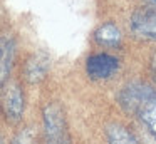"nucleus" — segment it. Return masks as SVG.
Segmentation results:
<instances>
[{"instance_id":"11","label":"nucleus","mask_w":156,"mask_h":144,"mask_svg":"<svg viewBox=\"0 0 156 144\" xmlns=\"http://www.w3.org/2000/svg\"><path fill=\"white\" fill-rule=\"evenodd\" d=\"M146 3H149V5L153 7V9H156V0H144Z\"/></svg>"},{"instance_id":"3","label":"nucleus","mask_w":156,"mask_h":144,"mask_svg":"<svg viewBox=\"0 0 156 144\" xmlns=\"http://www.w3.org/2000/svg\"><path fill=\"white\" fill-rule=\"evenodd\" d=\"M24 90L19 82H12L5 87L2 94V109L9 122L15 124L22 119L24 114Z\"/></svg>"},{"instance_id":"13","label":"nucleus","mask_w":156,"mask_h":144,"mask_svg":"<svg viewBox=\"0 0 156 144\" xmlns=\"http://www.w3.org/2000/svg\"><path fill=\"white\" fill-rule=\"evenodd\" d=\"M0 144H2V142H0Z\"/></svg>"},{"instance_id":"12","label":"nucleus","mask_w":156,"mask_h":144,"mask_svg":"<svg viewBox=\"0 0 156 144\" xmlns=\"http://www.w3.org/2000/svg\"><path fill=\"white\" fill-rule=\"evenodd\" d=\"M153 72H154V77H156V55L153 57Z\"/></svg>"},{"instance_id":"1","label":"nucleus","mask_w":156,"mask_h":144,"mask_svg":"<svg viewBox=\"0 0 156 144\" xmlns=\"http://www.w3.org/2000/svg\"><path fill=\"white\" fill-rule=\"evenodd\" d=\"M119 104L156 137V90L146 84H129L119 92Z\"/></svg>"},{"instance_id":"9","label":"nucleus","mask_w":156,"mask_h":144,"mask_svg":"<svg viewBox=\"0 0 156 144\" xmlns=\"http://www.w3.org/2000/svg\"><path fill=\"white\" fill-rule=\"evenodd\" d=\"M106 137L109 144H139L138 139L126 129L124 126L119 124H111L106 129Z\"/></svg>"},{"instance_id":"10","label":"nucleus","mask_w":156,"mask_h":144,"mask_svg":"<svg viewBox=\"0 0 156 144\" xmlns=\"http://www.w3.org/2000/svg\"><path fill=\"white\" fill-rule=\"evenodd\" d=\"M12 144H39L37 142V134H35L34 129L27 127V129L20 131V132L14 137Z\"/></svg>"},{"instance_id":"5","label":"nucleus","mask_w":156,"mask_h":144,"mask_svg":"<svg viewBox=\"0 0 156 144\" xmlns=\"http://www.w3.org/2000/svg\"><path fill=\"white\" fill-rule=\"evenodd\" d=\"M131 29L143 39L156 40V9H138L131 17Z\"/></svg>"},{"instance_id":"4","label":"nucleus","mask_w":156,"mask_h":144,"mask_svg":"<svg viewBox=\"0 0 156 144\" xmlns=\"http://www.w3.org/2000/svg\"><path fill=\"white\" fill-rule=\"evenodd\" d=\"M119 69V60L109 54H94L86 60V72L94 80H104L112 77Z\"/></svg>"},{"instance_id":"6","label":"nucleus","mask_w":156,"mask_h":144,"mask_svg":"<svg viewBox=\"0 0 156 144\" xmlns=\"http://www.w3.org/2000/svg\"><path fill=\"white\" fill-rule=\"evenodd\" d=\"M51 69V59L45 52H35L27 59L24 65V79L29 84H39L45 79Z\"/></svg>"},{"instance_id":"7","label":"nucleus","mask_w":156,"mask_h":144,"mask_svg":"<svg viewBox=\"0 0 156 144\" xmlns=\"http://www.w3.org/2000/svg\"><path fill=\"white\" fill-rule=\"evenodd\" d=\"M15 59V42L10 37L0 39V84L7 80Z\"/></svg>"},{"instance_id":"8","label":"nucleus","mask_w":156,"mask_h":144,"mask_svg":"<svg viewBox=\"0 0 156 144\" xmlns=\"http://www.w3.org/2000/svg\"><path fill=\"white\" fill-rule=\"evenodd\" d=\"M94 40L102 47H118L122 40V33L116 23L106 22L94 32Z\"/></svg>"},{"instance_id":"2","label":"nucleus","mask_w":156,"mask_h":144,"mask_svg":"<svg viewBox=\"0 0 156 144\" xmlns=\"http://www.w3.org/2000/svg\"><path fill=\"white\" fill-rule=\"evenodd\" d=\"M44 121V134L47 144H66L67 131H66L64 111L57 102H51L45 106L42 112Z\"/></svg>"}]
</instances>
